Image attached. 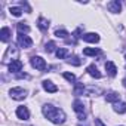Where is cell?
<instances>
[{"instance_id":"7c38bea8","label":"cell","mask_w":126,"mask_h":126,"mask_svg":"<svg viewBox=\"0 0 126 126\" xmlns=\"http://www.w3.org/2000/svg\"><path fill=\"white\" fill-rule=\"evenodd\" d=\"M43 89H45L46 92L53 94V92H56V91H58V86H56V85H53L50 80H45V82H43Z\"/></svg>"},{"instance_id":"9c48e42d","label":"cell","mask_w":126,"mask_h":126,"mask_svg":"<svg viewBox=\"0 0 126 126\" xmlns=\"http://www.w3.org/2000/svg\"><path fill=\"white\" fill-rule=\"evenodd\" d=\"M107 8H108L110 12L117 14V12H120V9H122V3L119 2V0H114V2H110V3L107 5Z\"/></svg>"},{"instance_id":"44dd1931","label":"cell","mask_w":126,"mask_h":126,"mask_svg":"<svg viewBox=\"0 0 126 126\" xmlns=\"http://www.w3.org/2000/svg\"><path fill=\"white\" fill-rule=\"evenodd\" d=\"M55 36L56 37H59V39H67V36H68V31H65L64 28H56L55 30Z\"/></svg>"},{"instance_id":"2e32d148","label":"cell","mask_w":126,"mask_h":126,"mask_svg":"<svg viewBox=\"0 0 126 126\" xmlns=\"http://www.w3.org/2000/svg\"><path fill=\"white\" fill-rule=\"evenodd\" d=\"M11 37V30L9 27H3L2 31H0V39H2V42H8Z\"/></svg>"},{"instance_id":"ffe728a7","label":"cell","mask_w":126,"mask_h":126,"mask_svg":"<svg viewBox=\"0 0 126 126\" xmlns=\"http://www.w3.org/2000/svg\"><path fill=\"white\" fill-rule=\"evenodd\" d=\"M67 55H68V50H67L65 47H59V49H56V56H58L59 59H64Z\"/></svg>"},{"instance_id":"8fae6325","label":"cell","mask_w":126,"mask_h":126,"mask_svg":"<svg viewBox=\"0 0 126 126\" xmlns=\"http://www.w3.org/2000/svg\"><path fill=\"white\" fill-rule=\"evenodd\" d=\"M105 70H107V73H108L111 77H114V76L117 74V67L114 65V62H111V61H107V62H105Z\"/></svg>"},{"instance_id":"d6986e66","label":"cell","mask_w":126,"mask_h":126,"mask_svg":"<svg viewBox=\"0 0 126 126\" xmlns=\"http://www.w3.org/2000/svg\"><path fill=\"white\" fill-rule=\"evenodd\" d=\"M16 28H18L19 34H22V33H28V31H30V27H28V25H27L25 22H18Z\"/></svg>"},{"instance_id":"30bf717a","label":"cell","mask_w":126,"mask_h":126,"mask_svg":"<svg viewBox=\"0 0 126 126\" xmlns=\"http://www.w3.org/2000/svg\"><path fill=\"white\" fill-rule=\"evenodd\" d=\"M37 27L42 30V33H47V28H49V21L43 16H40L37 19Z\"/></svg>"},{"instance_id":"484cf974","label":"cell","mask_w":126,"mask_h":126,"mask_svg":"<svg viewBox=\"0 0 126 126\" xmlns=\"http://www.w3.org/2000/svg\"><path fill=\"white\" fill-rule=\"evenodd\" d=\"M95 126H105L101 119H95Z\"/></svg>"},{"instance_id":"8992f818","label":"cell","mask_w":126,"mask_h":126,"mask_svg":"<svg viewBox=\"0 0 126 126\" xmlns=\"http://www.w3.org/2000/svg\"><path fill=\"white\" fill-rule=\"evenodd\" d=\"M16 116H18V119H21V120H28V119H30V111H28L27 107L21 105V107L16 108Z\"/></svg>"},{"instance_id":"9a60e30c","label":"cell","mask_w":126,"mask_h":126,"mask_svg":"<svg viewBox=\"0 0 126 126\" xmlns=\"http://www.w3.org/2000/svg\"><path fill=\"white\" fill-rule=\"evenodd\" d=\"M105 99H107V102H117L119 99H120V95L117 94V92H108L107 95H105Z\"/></svg>"},{"instance_id":"7402d4cb","label":"cell","mask_w":126,"mask_h":126,"mask_svg":"<svg viewBox=\"0 0 126 126\" xmlns=\"http://www.w3.org/2000/svg\"><path fill=\"white\" fill-rule=\"evenodd\" d=\"M83 91H85V86L82 85V83H76V86H74V95H83Z\"/></svg>"},{"instance_id":"3957f363","label":"cell","mask_w":126,"mask_h":126,"mask_svg":"<svg viewBox=\"0 0 126 126\" xmlns=\"http://www.w3.org/2000/svg\"><path fill=\"white\" fill-rule=\"evenodd\" d=\"M9 94H11V96H12L14 99H16V101H21V99H24V98L27 96V91H25L24 88H12Z\"/></svg>"},{"instance_id":"52a82bcc","label":"cell","mask_w":126,"mask_h":126,"mask_svg":"<svg viewBox=\"0 0 126 126\" xmlns=\"http://www.w3.org/2000/svg\"><path fill=\"white\" fill-rule=\"evenodd\" d=\"M85 42H88V43H98L99 42V36L98 34H95V33H86V34H83V36H80Z\"/></svg>"},{"instance_id":"6da1fadb","label":"cell","mask_w":126,"mask_h":126,"mask_svg":"<svg viewBox=\"0 0 126 126\" xmlns=\"http://www.w3.org/2000/svg\"><path fill=\"white\" fill-rule=\"evenodd\" d=\"M42 111H43L45 117H46L47 120H50L52 123H55V125H62V123L65 122V113L62 111L61 108L53 107L52 104H46V105H43Z\"/></svg>"},{"instance_id":"5bb4252c","label":"cell","mask_w":126,"mask_h":126,"mask_svg":"<svg viewBox=\"0 0 126 126\" xmlns=\"http://www.w3.org/2000/svg\"><path fill=\"white\" fill-rule=\"evenodd\" d=\"M86 71H88V73H89L92 77H95V79H101V76H102V74L98 71V68L95 67V64H91V65L86 68Z\"/></svg>"},{"instance_id":"ac0fdd59","label":"cell","mask_w":126,"mask_h":126,"mask_svg":"<svg viewBox=\"0 0 126 126\" xmlns=\"http://www.w3.org/2000/svg\"><path fill=\"white\" fill-rule=\"evenodd\" d=\"M68 64L79 67V65H82V61H80V58H79V56H76V55H71V56L68 58Z\"/></svg>"},{"instance_id":"e0dca14e","label":"cell","mask_w":126,"mask_h":126,"mask_svg":"<svg viewBox=\"0 0 126 126\" xmlns=\"http://www.w3.org/2000/svg\"><path fill=\"white\" fill-rule=\"evenodd\" d=\"M114 111L120 113V114L126 113V102H116L114 104Z\"/></svg>"},{"instance_id":"5b68a950","label":"cell","mask_w":126,"mask_h":126,"mask_svg":"<svg viewBox=\"0 0 126 126\" xmlns=\"http://www.w3.org/2000/svg\"><path fill=\"white\" fill-rule=\"evenodd\" d=\"M18 43H19L21 47H31L33 46V40L28 36H24V34H18Z\"/></svg>"},{"instance_id":"4fadbf2b","label":"cell","mask_w":126,"mask_h":126,"mask_svg":"<svg viewBox=\"0 0 126 126\" xmlns=\"http://www.w3.org/2000/svg\"><path fill=\"white\" fill-rule=\"evenodd\" d=\"M99 53H101V49H98V47H85L83 49V55H86V56H96Z\"/></svg>"},{"instance_id":"ba28073f","label":"cell","mask_w":126,"mask_h":126,"mask_svg":"<svg viewBox=\"0 0 126 126\" xmlns=\"http://www.w3.org/2000/svg\"><path fill=\"white\" fill-rule=\"evenodd\" d=\"M22 70V62L19 59H12V62L9 64V71L12 73H18Z\"/></svg>"},{"instance_id":"4316f807","label":"cell","mask_w":126,"mask_h":126,"mask_svg":"<svg viewBox=\"0 0 126 126\" xmlns=\"http://www.w3.org/2000/svg\"><path fill=\"white\" fill-rule=\"evenodd\" d=\"M16 77H18V79H28V74H25V73H24V74L19 73V74H16Z\"/></svg>"},{"instance_id":"277c9868","label":"cell","mask_w":126,"mask_h":126,"mask_svg":"<svg viewBox=\"0 0 126 126\" xmlns=\"http://www.w3.org/2000/svg\"><path fill=\"white\" fill-rule=\"evenodd\" d=\"M31 65H33L34 68L43 71V70H46V61H45L42 56H33V58H31Z\"/></svg>"},{"instance_id":"603a6c76","label":"cell","mask_w":126,"mask_h":126,"mask_svg":"<svg viewBox=\"0 0 126 126\" xmlns=\"http://www.w3.org/2000/svg\"><path fill=\"white\" fill-rule=\"evenodd\" d=\"M9 12H11L14 16H21V15H22V9H21V8H11Z\"/></svg>"},{"instance_id":"83f0119b","label":"cell","mask_w":126,"mask_h":126,"mask_svg":"<svg viewBox=\"0 0 126 126\" xmlns=\"http://www.w3.org/2000/svg\"><path fill=\"white\" fill-rule=\"evenodd\" d=\"M123 86H125V88H126V77H125V79H123Z\"/></svg>"},{"instance_id":"7a4b0ae2","label":"cell","mask_w":126,"mask_h":126,"mask_svg":"<svg viewBox=\"0 0 126 126\" xmlns=\"http://www.w3.org/2000/svg\"><path fill=\"white\" fill-rule=\"evenodd\" d=\"M73 108H74V111L77 113V117H79V120H85V119H86L85 105H83V102H82L80 99H76V101L73 102Z\"/></svg>"},{"instance_id":"d4e9b609","label":"cell","mask_w":126,"mask_h":126,"mask_svg":"<svg viewBox=\"0 0 126 126\" xmlns=\"http://www.w3.org/2000/svg\"><path fill=\"white\" fill-rule=\"evenodd\" d=\"M64 77H65L70 83H74V82H76V76L71 74V73H64Z\"/></svg>"},{"instance_id":"f1b7e54d","label":"cell","mask_w":126,"mask_h":126,"mask_svg":"<svg viewBox=\"0 0 126 126\" xmlns=\"http://www.w3.org/2000/svg\"><path fill=\"white\" fill-rule=\"evenodd\" d=\"M125 58H126V55H125Z\"/></svg>"},{"instance_id":"cb8c5ba5","label":"cell","mask_w":126,"mask_h":126,"mask_svg":"<svg viewBox=\"0 0 126 126\" xmlns=\"http://www.w3.org/2000/svg\"><path fill=\"white\" fill-rule=\"evenodd\" d=\"M55 47H56V43H55V42H47V43H46L45 50H46V52H53V50H55Z\"/></svg>"}]
</instances>
